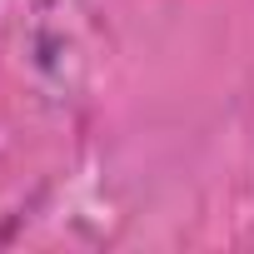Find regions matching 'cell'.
Masks as SVG:
<instances>
[]
</instances>
